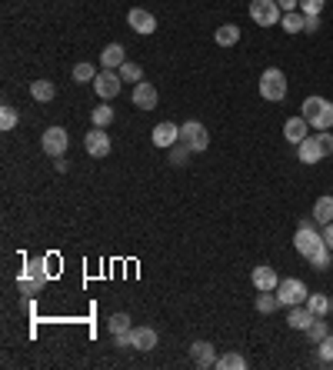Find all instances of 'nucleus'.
Wrapping results in <instances>:
<instances>
[{
	"instance_id": "f257e3e1",
	"label": "nucleus",
	"mask_w": 333,
	"mask_h": 370,
	"mask_svg": "<svg viewBox=\"0 0 333 370\" xmlns=\"http://www.w3.org/2000/svg\"><path fill=\"white\" fill-rule=\"evenodd\" d=\"M294 247H296V254H300V257L310 260V267H314V270H327V267H330L333 250L327 247L323 234H320L316 227H296Z\"/></svg>"
},
{
	"instance_id": "f03ea898",
	"label": "nucleus",
	"mask_w": 333,
	"mask_h": 370,
	"mask_svg": "<svg viewBox=\"0 0 333 370\" xmlns=\"http://www.w3.org/2000/svg\"><path fill=\"white\" fill-rule=\"evenodd\" d=\"M300 117L314 130H333V104L327 97H307L300 107Z\"/></svg>"
},
{
	"instance_id": "7ed1b4c3",
	"label": "nucleus",
	"mask_w": 333,
	"mask_h": 370,
	"mask_svg": "<svg viewBox=\"0 0 333 370\" xmlns=\"http://www.w3.org/2000/svg\"><path fill=\"white\" fill-rule=\"evenodd\" d=\"M260 97L270 100V104H277V100L287 97V74H283L280 67H267V71L260 74Z\"/></svg>"
},
{
	"instance_id": "20e7f679",
	"label": "nucleus",
	"mask_w": 333,
	"mask_h": 370,
	"mask_svg": "<svg viewBox=\"0 0 333 370\" xmlns=\"http://www.w3.org/2000/svg\"><path fill=\"white\" fill-rule=\"evenodd\" d=\"M277 297H280V307H296V304H307L310 290H307V284L300 277H283L277 284Z\"/></svg>"
},
{
	"instance_id": "39448f33",
	"label": "nucleus",
	"mask_w": 333,
	"mask_h": 370,
	"mask_svg": "<svg viewBox=\"0 0 333 370\" xmlns=\"http://www.w3.org/2000/svg\"><path fill=\"white\" fill-rule=\"evenodd\" d=\"M280 3L277 0H250V20L260 27H277L280 24Z\"/></svg>"
},
{
	"instance_id": "423d86ee",
	"label": "nucleus",
	"mask_w": 333,
	"mask_h": 370,
	"mask_svg": "<svg viewBox=\"0 0 333 370\" xmlns=\"http://www.w3.org/2000/svg\"><path fill=\"white\" fill-rule=\"evenodd\" d=\"M67 144H70V137H67L64 127H47L44 137H40V147L47 150L50 157H64V154H67Z\"/></svg>"
},
{
	"instance_id": "0eeeda50",
	"label": "nucleus",
	"mask_w": 333,
	"mask_h": 370,
	"mask_svg": "<svg viewBox=\"0 0 333 370\" xmlns=\"http://www.w3.org/2000/svg\"><path fill=\"white\" fill-rule=\"evenodd\" d=\"M120 80H124V77L117 74V71H104V67H100V74L93 77V91H97L100 100H111V97L120 93Z\"/></svg>"
},
{
	"instance_id": "6e6552de",
	"label": "nucleus",
	"mask_w": 333,
	"mask_h": 370,
	"mask_svg": "<svg viewBox=\"0 0 333 370\" xmlns=\"http://www.w3.org/2000/svg\"><path fill=\"white\" fill-rule=\"evenodd\" d=\"M180 140H184V144H190L193 150H207V144H210V133H207V127L200 124V120H187V124H180Z\"/></svg>"
},
{
	"instance_id": "1a4fd4ad",
	"label": "nucleus",
	"mask_w": 333,
	"mask_h": 370,
	"mask_svg": "<svg viewBox=\"0 0 333 370\" xmlns=\"http://www.w3.org/2000/svg\"><path fill=\"white\" fill-rule=\"evenodd\" d=\"M296 157H300L303 164H320V160L327 157V150H323V144H320V137L310 133L307 140H300V144H296Z\"/></svg>"
},
{
	"instance_id": "9d476101",
	"label": "nucleus",
	"mask_w": 333,
	"mask_h": 370,
	"mask_svg": "<svg viewBox=\"0 0 333 370\" xmlns=\"http://www.w3.org/2000/svg\"><path fill=\"white\" fill-rule=\"evenodd\" d=\"M84 147H87V154H91V157H97V160H100V157H107V154H111V137L104 133V127H93L91 133L84 137Z\"/></svg>"
},
{
	"instance_id": "9b49d317",
	"label": "nucleus",
	"mask_w": 333,
	"mask_h": 370,
	"mask_svg": "<svg viewBox=\"0 0 333 370\" xmlns=\"http://www.w3.org/2000/svg\"><path fill=\"white\" fill-rule=\"evenodd\" d=\"M127 24L137 34H153V30H157V17H153L150 10H144V7H130Z\"/></svg>"
},
{
	"instance_id": "f8f14e48",
	"label": "nucleus",
	"mask_w": 333,
	"mask_h": 370,
	"mask_svg": "<svg viewBox=\"0 0 333 370\" xmlns=\"http://www.w3.org/2000/svg\"><path fill=\"white\" fill-rule=\"evenodd\" d=\"M133 107H137V111H153V107H157V87L147 84V80L133 84Z\"/></svg>"
},
{
	"instance_id": "ddd939ff",
	"label": "nucleus",
	"mask_w": 333,
	"mask_h": 370,
	"mask_svg": "<svg viewBox=\"0 0 333 370\" xmlns=\"http://www.w3.org/2000/svg\"><path fill=\"white\" fill-rule=\"evenodd\" d=\"M180 140V127L177 124H170V120H164V124H157L153 127V147H173Z\"/></svg>"
},
{
	"instance_id": "4468645a",
	"label": "nucleus",
	"mask_w": 333,
	"mask_h": 370,
	"mask_svg": "<svg viewBox=\"0 0 333 370\" xmlns=\"http://www.w3.org/2000/svg\"><path fill=\"white\" fill-rule=\"evenodd\" d=\"M310 124H307V120H303V117H290V120H287V124H283V137H287V144H300V140H307V137H310Z\"/></svg>"
},
{
	"instance_id": "2eb2a0df",
	"label": "nucleus",
	"mask_w": 333,
	"mask_h": 370,
	"mask_svg": "<svg viewBox=\"0 0 333 370\" xmlns=\"http://www.w3.org/2000/svg\"><path fill=\"white\" fill-rule=\"evenodd\" d=\"M124 64H127V50H124L120 44H107L104 54H100V67H104V71H120Z\"/></svg>"
},
{
	"instance_id": "dca6fc26",
	"label": "nucleus",
	"mask_w": 333,
	"mask_h": 370,
	"mask_svg": "<svg viewBox=\"0 0 333 370\" xmlns=\"http://www.w3.org/2000/svg\"><path fill=\"white\" fill-rule=\"evenodd\" d=\"M250 280H254V287L257 290H277V270L274 267H267V263H260V267H254V274H250Z\"/></svg>"
},
{
	"instance_id": "f3484780",
	"label": "nucleus",
	"mask_w": 333,
	"mask_h": 370,
	"mask_svg": "<svg viewBox=\"0 0 333 370\" xmlns=\"http://www.w3.org/2000/svg\"><path fill=\"white\" fill-rule=\"evenodd\" d=\"M130 347L133 351H153L157 347V331L153 327H133L130 331Z\"/></svg>"
},
{
	"instance_id": "a211bd4d",
	"label": "nucleus",
	"mask_w": 333,
	"mask_h": 370,
	"mask_svg": "<svg viewBox=\"0 0 333 370\" xmlns=\"http://www.w3.org/2000/svg\"><path fill=\"white\" fill-rule=\"evenodd\" d=\"M190 357H193V364H197V367H217L213 344H207V340H197V344L190 347Z\"/></svg>"
},
{
	"instance_id": "6ab92c4d",
	"label": "nucleus",
	"mask_w": 333,
	"mask_h": 370,
	"mask_svg": "<svg viewBox=\"0 0 333 370\" xmlns=\"http://www.w3.org/2000/svg\"><path fill=\"white\" fill-rule=\"evenodd\" d=\"M17 280H27V284H47V263L44 260H27V267L20 270V277Z\"/></svg>"
},
{
	"instance_id": "aec40b11",
	"label": "nucleus",
	"mask_w": 333,
	"mask_h": 370,
	"mask_svg": "<svg viewBox=\"0 0 333 370\" xmlns=\"http://www.w3.org/2000/svg\"><path fill=\"white\" fill-rule=\"evenodd\" d=\"M314 320H316V314L310 311V307H303V304L290 307V317H287V324H290L294 331H307V327H310Z\"/></svg>"
},
{
	"instance_id": "412c9836",
	"label": "nucleus",
	"mask_w": 333,
	"mask_h": 370,
	"mask_svg": "<svg viewBox=\"0 0 333 370\" xmlns=\"http://www.w3.org/2000/svg\"><path fill=\"white\" fill-rule=\"evenodd\" d=\"M30 97H34L37 104H50L57 97V87L50 80H34V84H30Z\"/></svg>"
},
{
	"instance_id": "4be33fe9",
	"label": "nucleus",
	"mask_w": 333,
	"mask_h": 370,
	"mask_svg": "<svg viewBox=\"0 0 333 370\" xmlns=\"http://www.w3.org/2000/svg\"><path fill=\"white\" fill-rule=\"evenodd\" d=\"M314 221L323 223V227L333 223V197H320V201H316L314 204Z\"/></svg>"
},
{
	"instance_id": "5701e85b",
	"label": "nucleus",
	"mask_w": 333,
	"mask_h": 370,
	"mask_svg": "<svg viewBox=\"0 0 333 370\" xmlns=\"http://www.w3.org/2000/svg\"><path fill=\"white\" fill-rule=\"evenodd\" d=\"M240 40V27L237 24H223V27H217V44L220 47H234Z\"/></svg>"
},
{
	"instance_id": "b1692460",
	"label": "nucleus",
	"mask_w": 333,
	"mask_h": 370,
	"mask_svg": "<svg viewBox=\"0 0 333 370\" xmlns=\"http://www.w3.org/2000/svg\"><path fill=\"white\" fill-rule=\"evenodd\" d=\"M277 307H280L277 290H260V294H257V311H260V314H274Z\"/></svg>"
},
{
	"instance_id": "393cba45",
	"label": "nucleus",
	"mask_w": 333,
	"mask_h": 370,
	"mask_svg": "<svg viewBox=\"0 0 333 370\" xmlns=\"http://www.w3.org/2000/svg\"><path fill=\"white\" fill-rule=\"evenodd\" d=\"M280 27H283L287 34H300V30H303V14H300V10H287V14L280 17Z\"/></svg>"
},
{
	"instance_id": "a878e982",
	"label": "nucleus",
	"mask_w": 333,
	"mask_h": 370,
	"mask_svg": "<svg viewBox=\"0 0 333 370\" xmlns=\"http://www.w3.org/2000/svg\"><path fill=\"white\" fill-rule=\"evenodd\" d=\"M217 367L220 370H243L247 367V357H243V353H223V357H217Z\"/></svg>"
},
{
	"instance_id": "bb28decb",
	"label": "nucleus",
	"mask_w": 333,
	"mask_h": 370,
	"mask_svg": "<svg viewBox=\"0 0 333 370\" xmlns=\"http://www.w3.org/2000/svg\"><path fill=\"white\" fill-rule=\"evenodd\" d=\"M307 307H310L316 317H327L330 314V297L327 294H310L307 297Z\"/></svg>"
},
{
	"instance_id": "cd10ccee",
	"label": "nucleus",
	"mask_w": 333,
	"mask_h": 370,
	"mask_svg": "<svg viewBox=\"0 0 333 370\" xmlns=\"http://www.w3.org/2000/svg\"><path fill=\"white\" fill-rule=\"evenodd\" d=\"M190 144H184V140H177V144H173V147H170V164L173 167H184L187 164V157H190Z\"/></svg>"
},
{
	"instance_id": "c85d7f7f",
	"label": "nucleus",
	"mask_w": 333,
	"mask_h": 370,
	"mask_svg": "<svg viewBox=\"0 0 333 370\" xmlns=\"http://www.w3.org/2000/svg\"><path fill=\"white\" fill-rule=\"evenodd\" d=\"M117 74L124 77V80H130V84H140V80H144V67H140V64H133V60H127Z\"/></svg>"
},
{
	"instance_id": "c756f323",
	"label": "nucleus",
	"mask_w": 333,
	"mask_h": 370,
	"mask_svg": "<svg viewBox=\"0 0 333 370\" xmlns=\"http://www.w3.org/2000/svg\"><path fill=\"white\" fill-rule=\"evenodd\" d=\"M93 77H97L93 64H77L74 67V84H93Z\"/></svg>"
},
{
	"instance_id": "7c9ffc66",
	"label": "nucleus",
	"mask_w": 333,
	"mask_h": 370,
	"mask_svg": "<svg viewBox=\"0 0 333 370\" xmlns=\"http://www.w3.org/2000/svg\"><path fill=\"white\" fill-rule=\"evenodd\" d=\"M91 120H93V127H107V124H113V111L100 104V107H93L91 111Z\"/></svg>"
},
{
	"instance_id": "2f4dec72",
	"label": "nucleus",
	"mask_w": 333,
	"mask_h": 370,
	"mask_svg": "<svg viewBox=\"0 0 333 370\" xmlns=\"http://www.w3.org/2000/svg\"><path fill=\"white\" fill-rule=\"evenodd\" d=\"M14 127H17V111L10 104H3L0 107V130H14Z\"/></svg>"
},
{
	"instance_id": "473e14b6",
	"label": "nucleus",
	"mask_w": 333,
	"mask_h": 370,
	"mask_svg": "<svg viewBox=\"0 0 333 370\" xmlns=\"http://www.w3.org/2000/svg\"><path fill=\"white\" fill-rule=\"evenodd\" d=\"M107 327H111V333H130V331H133L127 314H113L111 320H107Z\"/></svg>"
},
{
	"instance_id": "72a5a7b5",
	"label": "nucleus",
	"mask_w": 333,
	"mask_h": 370,
	"mask_svg": "<svg viewBox=\"0 0 333 370\" xmlns=\"http://www.w3.org/2000/svg\"><path fill=\"white\" fill-rule=\"evenodd\" d=\"M307 333H310V340H314V344H320V340H323V337H327V320H323V317H316L314 324H310V327H307Z\"/></svg>"
},
{
	"instance_id": "f704fd0d",
	"label": "nucleus",
	"mask_w": 333,
	"mask_h": 370,
	"mask_svg": "<svg viewBox=\"0 0 333 370\" xmlns=\"http://www.w3.org/2000/svg\"><path fill=\"white\" fill-rule=\"evenodd\" d=\"M316 347H320V357H323L327 364H333V333H327V337H323Z\"/></svg>"
},
{
	"instance_id": "c9c22d12",
	"label": "nucleus",
	"mask_w": 333,
	"mask_h": 370,
	"mask_svg": "<svg viewBox=\"0 0 333 370\" xmlns=\"http://www.w3.org/2000/svg\"><path fill=\"white\" fill-rule=\"evenodd\" d=\"M327 0H300V14H320Z\"/></svg>"
},
{
	"instance_id": "e433bc0d",
	"label": "nucleus",
	"mask_w": 333,
	"mask_h": 370,
	"mask_svg": "<svg viewBox=\"0 0 333 370\" xmlns=\"http://www.w3.org/2000/svg\"><path fill=\"white\" fill-rule=\"evenodd\" d=\"M316 137H320V144H323L327 157H330V154H333V133H330V130H316Z\"/></svg>"
},
{
	"instance_id": "4c0bfd02",
	"label": "nucleus",
	"mask_w": 333,
	"mask_h": 370,
	"mask_svg": "<svg viewBox=\"0 0 333 370\" xmlns=\"http://www.w3.org/2000/svg\"><path fill=\"white\" fill-rule=\"evenodd\" d=\"M316 27H320V14H303V30L314 34Z\"/></svg>"
},
{
	"instance_id": "58836bf2",
	"label": "nucleus",
	"mask_w": 333,
	"mask_h": 370,
	"mask_svg": "<svg viewBox=\"0 0 333 370\" xmlns=\"http://www.w3.org/2000/svg\"><path fill=\"white\" fill-rule=\"evenodd\" d=\"M280 3V10H283V14H287V10H296V7H300V0H277Z\"/></svg>"
},
{
	"instance_id": "ea45409f",
	"label": "nucleus",
	"mask_w": 333,
	"mask_h": 370,
	"mask_svg": "<svg viewBox=\"0 0 333 370\" xmlns=\"http://www.w3.org/2000/svg\"><path fill=\"white\" fill-rule=\"evenodd\" d=\"M113 340H117V347H130V333H113Z\"/></svg>"
},
{
	"instance_id": "a19ab883",
	"label": "nucleus",
	"mask_w": 333,
	"mask_h": 370,
	"mask_svg": "<svg viewBox=\"0 0 333 370\" xmlns=\"http://www.w3.org/2000/svg\"><path fill=\"white\" fill-rule=\"evenodd\" d=\"M323 241H327V247L333 250V223H327V227H323Z\"/></svg>"
},
{
	"instance_id": "79ce46f5",
	"label": "nucleus",
	"mask_w": 333,
	"mask_h": 370,
	"mask_svg": "<svg viewBox=\"0 0 333 370\" xmlns=\"http://www.w3.org/2000/svg\"><path fill=\"white\" fill-rule=\"evenodd\" d=\"M330 311H333V297H330Z\"/></svg>"
}]
</instances>
